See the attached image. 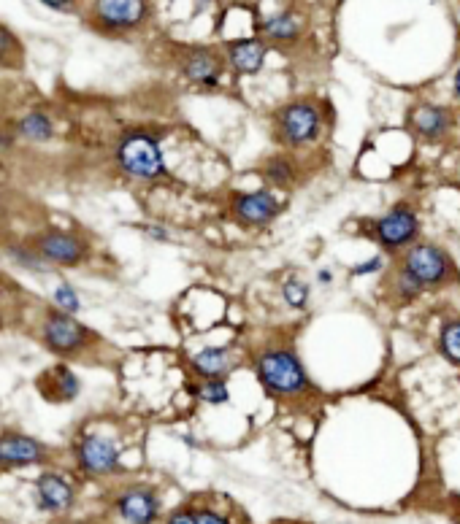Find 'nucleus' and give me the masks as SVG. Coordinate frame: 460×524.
<instances>
[{"mask_svg": "<svg viewBox=\"0 0 460 524\" xmlns=\"http://www.w3.org/2000/svg\"><path fill=\"white\" fill-rule=\"evenodd\" d=\"M225 71V57L217 52V49H190L182 60V73L195 84H203V87H217L220 84V76Z\"/></svg>", "mask_w": 460, "mask_h": 524, "instance_id": "15", "label": "nucleus"}, {"mask_svg": "<svg viewBox=\"0 0 460 524\" xmlns=\"http://www.w3.org/2000/svg\"><path fill=\"white\" fill-rule=\"evenodd\" d=\"M439 349L452 365H460V317L444 322L442 335H439Z\"/></svg>", "mask_w": 460, "mask_h": 524, "instance_id": "23", "label": "nucleus"}, {"mask_svg": "<svg viewBox=\"0 0 460 524\" xmlns=\"http://www.w3.org/2000/svg\"><path fill=\"white\" fill-rule=\"evenodd\" d=\"M44 6H46V9H52V11H71V9H74V3H63V0H44Z\"/></svg>", "mask_w": 460, "mask_h": 524, "instance_id": "31", "label": "nucleus"}, {"mask_svg": "<svg viewBox=\"0 0 460 524\" xmlns=\"http://www.w3.org/2000/svg\"><path fill=\"white\" fill-rule=\"evenodd\" d=\"M322 130V111L320 106L309 98L290 100L285 106L274 111V136L279 144L290 149L314 144Z\"/></svg>", "mask_w": 460, "mask_h": 524, "instance_id": "2", "label": "nucleus"}, {"mask_svg": "<svg viewBox=\"0 0 460 524\" xmlns=\"http://www.w3.org/2000/svg\"><path fill=\"white\" fill-rule=\"evenodd\" d=\"M455 92H458V98H460V68L455 71Z\"/></svg>", "mask_w": 460, "mask_h": 524, "instance_id": "33", "label": "nucleus"}, {"mask_svg": "<svg viewBox=\"0 0 460 524\" xmlns=\"http://www.w3.org/2000/svg\"><path fill=\"white\" fill-rule=\"evenodd\" d=\"M52 300H55V306L60 308L63 314H76V311L82 308V300H79V295H76V290L71 284H57Z\"/></svg>", "mask_w": 460, "mask_h": 524, "instance_id": "26", "label": "nucleus"}, {"mask_svg": "<svg viewBox=\"0 0 460 524\" xmlns=\"http://www.w3.org/2000/svg\"><path fill=\"white\" fill-rule=\"evenodd\" d=\"M117 163L136 179H160L166 173L160 144L149 133H128L117 146Z\"/></svg>", "mask_w": 460, "mask_h": 524, "instance_id": "4", "label": "nucleus"}, {"mask_svg": "<svg viewBox=\"0 0 460 524\" xmlns=\"http://www.w3.org/2000/svg\"><path fill=\"white\" fill-rule=\"evenodd\" d=\"M379 265H382V260H371V262H366V265H360V268H355V273H358V276H363V273L374 271V268H379Z\"/></svg>", "mask_w": 460, "mask_h": 524, "instance_id": "32", "label": "nucleus"}, {"mask_svg": "<svg viewBox=\"0 0 460 524\" xmlns=\"http://www.w3.org/2000/svg\"><path fill=\"white\" fill-rule=\"evenodd\" d=\"M9 257L14 262H19L22 268H28V271H41V273H44L46 265H49V262H46L44 257H41V254L36 252V249H25V246H11Z\"/></svg>", "mask_w": 460, "mask_h": 524, "instance_id": "25", "label": "nucleus"}, {"mask_svg": "<svg viewBox=\"0 0 460 524\" xmlns=\"http://www.w3.org/2000/svg\"><path fill=\"white\" fill-rule=\"evenodd\" d=\"M46 446L33 435H0V468H28L46 460Z\"/></svg>", "mask_w": 460, "mask_h": 524, "instance_id": "11", "label": "nucleus"}, {"mask_svg": "<svg viewBox=\"0 0 460 524\" xmlns=\"http://www.w3.org/2000/svg\"><path fill=\"white\" fill-rule=\"evenodd\" d=\"M19 136H25L28 141H38V144H44L49 138L55 136V125H52V119L46 117L44 111H30L28 117L19 119Z\"/></svg>", "mask_w": 460, "mask_h": 524, "instance_id": "20", "label": "nucleus"}, {"mask_svg": "<svg viewBox=\"0 0 460 524\" xmlns=\"http://www.w3.org/2000/svg\"><path fill=\"white\" fill-rule=\"evenodd\" d=\"M149 17V6L141 0H101L92 3V22L103 33L136 30Z\"/></svg>", "mask_w": 460, "mask_h": 524, "instance_id": "7", "label": "nucleus"}, {"mask_svg": "<svg viewBox=\"0 0 460 524\" xmlns=\"http://www.w3.org/2000/svg\"><path fill=\"white\" fill-rule=\"evenodd\" d=\"M255 373L263 387L282 400H304L317 395V389L306 376L304 365L290 344L266 346L255 360Z\"/></svg>", "mask_w": 460, "mask_h": 524, "instance_id": "1", "label": "nucleus"}, {"mask_svg": "<svg viewBox=\"0 0 460 524\" xmlns=\"http://www.w3.org/2000/svg\"><path fill=\"white\" fill-rule=\"evenodd\" d=\"M260 36L268 41H279V44H293L295 38L301 36V19L295 17L293 11H282L276 17H268L260 28Z\"/></svg>", "mask_w": 460, "mask_h": 524, "instance_id": "18", "label": "nucleus"}, {"mask_svg": "<svg viewBox=\"0 0 460 524\" xmlns=\"http://www.w3.org/2000/svg\"><path fill=\"white\" fill-rule=\"evenodd\" d=\"M371 233L385 252H398L404 246H412L414 238L420 235V217L412 206L398 203L396 208L387 211L385 217L371 222Z\"/></svg>", "mask_w": 460, "mask_h": 524, "instance_id": "5", "label": "nucleus"}, {"mask_svg": "<svg viewBox=\"0 0 460 524\" xmlns=\"http://www.w3.org/2000/svg\"><path fill=\"white\" fill-rule=\"evenodd\" d=\"M263 176H266L271 184H276V187H290L295 181L293 160L285 157V154H276V157H271V160L263 163Z\"/></svg>", "mask_w": 460, "mask_h": 524, "instance_id": "22", "label": "nucleus"}, {"mask_svg": "<svg viewBox=\"0 0 460 524\" xmlns=\"http://www.w3.org/2000/svg\"><path fill=\"white\" fill-rule=\"evenodd\" d=\"M166 524H195V508H176L168 514Z\"/></svg>", "mask_w": 460, "mask_h": 524, "instance_id": "30", "label": "nucleus"}, {"mask_svg": "<svg viewBox=\"0 0 460 524\" xmlns=\"http://www.w3.org/2000/svg\"><path fill=\"white\" fill-rule=\"evenodd\" d=\"M114 508L122 522L128 524H155L160 516V497L147 484H130L117 495Z\"/></svg>", "mask_w": 460, "mask_h": 524, "instance_id": "10", "label": "nucleus"}, {"mask_svg": "<svg viewBox=\"0 0 460 524\" xmlns=\"http://www.w3.org/2000/svg\"><path fill=\"white\" fill-rule=\"evenodd\" d=\"M76 492L74 484L60 476V473H41L36 479V506L44 514H65L68 508L74 506Z\"/></svg>", "mask_w": 460, "mask_h": 524, "instance_id": "13", "label": "nucleus"}, {"mask_svg": "<svg viewBox=\"0 0 460 524\" xmlns=\"http://www.w3.org/2000/svg\"><path fill=\"white\" fill-rule=\"evenodd\" d=\"M44 379H46L44 384H52V387H55V392L49 395L52 403H68V400H74L76 395H79V389H82V384H79V379L74 376V371L65 368V365L52 368V373L44 376Z\"/></svg>", "mask_w": 460, "mask_h": 524, "instance_id": "19", "label": "nucleus"}, {"mask_svg": "<svg viewBox=\"0 0 460 524\" xmlns=\"http://www.w3.org/2000/svg\"><path fill=\"white\" fill-rule=\"evenodd\" d=\"M225 57H228L230 68L236 73H247L255 76L266 63V44L263 38H241V41H230L225 46Z\"/></svg>", "mask_w": 460, "mask_h": 524, "instance_id": "16", "label": "nucleus"}, {"mask_svg": "<svg viewBox=\"0 0 460 524\" xmlns=\"http://www.w3.org/2000/svg\"><path fill=\"white\" fill-rule=\"evenodd\" d=\"M279 200L266 190L258 192H241L233 198V217L239 219L241 225L263 227L279 214Z\"/></svg>", "mask_w": 460, "mask_h": 524, "instance_id": "14", "label": "nucleus"}, {"mask_svg": "<svg viewBox=\"0 0 460 524\" xmlns=\"http://www.w3.org/2000/svg\"><path fill=\"white\" fill-rule=\"evenodd\" d=\"M0 217H3V206H0Z\"/></svg>", "mask_w": 460, "mask_h": 524, "instance_id": "34", "label": "nucleus"}, {"mask_svg": "<svg viewBox=\"0 0 460 524\" xmlns=\"http://www.w3.org/2000/svg\"><path fill=\"white\" fill-rule=\"evenodd\" d=\"M41 338L55 354H76L87 349L92 341V333L87 327L63 311H49L41 325Z\"/></svg>", "mask_w": 460, "mask_h": 524, "instance_id": "6", "label": "nucleus"}, {"mask_svg": "<svg viewBox=\"0 0 460 524\" xmlns=\"http://www.w3.org/2000/svg\"><path fill=\"white\" fill-rule=\"evenodd\" d=\"M195 395L206 403H212V406H220V403H228L230 392L228 384L225 381H201L198 387H195Z\"/></svg>", "mask_w": 460, "mask_h": 524, "instance_id": "24", "label": "nucleus"}, {"mask_svg": "<svg viewBox=\"0 0 460 524\" xmlns=\"http://www.w3.org/2000/svg\"><path fill=\"white\" fill-rule=\"evenodd\" d=\"M401 265L412 273L420 287H450L458 284V265L452 262L447 249L436 244H412L401 257Z\"/></svg>", "mask_w": 460, "mask_h": 524, "instance_id": "3", "label": "nucleus"}, {"mask_svg": "<svg viewBox=\"0 0 460 524\" xmlns=\"http://www.w3.org/2000/svg\"><path fill=\"white\" fill-rule=\"evenodd\" d=\"M33 249L49 265H65V268L79 265L87 257V241L76 233H65V230H46V233L38 235Z\"/></svg>", "mask_w": 460, "mask_h": 524, "instance_id": "9", "label": "nucleus"}, {"mask_svg": "<svg viewBox=\"0 0 460 524\" xmlns=\"http://www.w3.org/2000/svg\"><path fill=\"white\" fill-rule=\"evenodd\" d=\"M76 462L90 476H114L120 473V446L103 435H87L76 443Z\"/></svg>", "mask_w": 460, "mask_h": 524, "instance_id": "8", "label": "nucleus"}, {"mask_svg": "<svg viewBox=\"0 0 460 524\" xmlns=\"http://www.w3.org/2000/svg\"><path fill=\"white\" fill-rule=\"evenodd\" d=\"M406 125H409V130H412L417 138H423L428 144H436V141H442V138H447V133H450L452 114L450 109H444V106L417 103V106L409 111Z\"/></svg>", "mask_w": 460, "mask_h": 524, "instance_id": "12", "label": "nucleus"}, {"mask_svg": "<svg viewBox=\"0 0 460 524\" xmlns=\"http://www.w3.org/2000/svg\"><path fill=\"white\" fill-rule=\"evenodd\" d=\"M387 290H393L390 295L398 300V303H406V300H414L420 292H423V287L417 284V279H414L412 273L406 271L404 265H401V260H398L396 271H393V276L387 279Z\"/></svg>", "mask_w": 460, "mask_h": 524, "instance_id": "21", "label": "nucleus"}, {"mask_svg": "<svg viewBox=\"0 0 460 524\" xmlns=\"http://www.w3.org/2000/svg\"><path fill=\"white\" fill-rule=\"evenodd\" d=\"M193 371L203 376V381H225L233 371V354L222 346H206L193 354Z\"/></svg>", "mask_w": 460, "mask_h": 524, "instance_id": "17", "label": "nucleus"}, {"mask_svg": "<svg viewBox=\"0 0 460 524\" xmlns=\"http://www.w3.org/2000/svg\"><path fill=\"white\" fill-rule=\"evenodd\" d=\"M282 292H285V300L293 308H304L309 303V287L301 279H287Z\"/></svg>", "mask_w": 460, "mask_h": 524, "instance_id": "27", "label": "nucleus"}, {"mask_svg": "<svg viewBox=\"0 0 460 524\" xmlns=\"http://www.w3.org/2000/svg\"><path fill=\"white\" fill-rule=\"evenodd\" d=\"M0 322H3V314H0Z\"/></svg>", "mask_w": 460, "mask_h": 524, "instance_id": "35", "label": "nucleus"}, {"mask_svg": "<svg viewBox=\"0 0 460 524\" xmlns=\"http://www.w3.org/2000/svg\"><path fill=\"white\" fill-rule=\"evenodd\" d=\"M14 52H19L17 38L6 25H0V63H9Z\"/></svg>", "mask_w": 460, "mask_h": 524, "instance_id": "28", "label": "nucleus"}, {"mask_svg": "<svg viewBox=\"0 0 460 524\" xmlns=\"http://www.w3.org/2000/svg\"><path fill=\"white\" fill-rule=\"evenodd\" d=\"M195 524H230L228 519L212 508H195Z\"/></svg>", "mask_w": 460, "mask_h": 524, "instance_id": "29", "label": "nucleus"}]
</instances>
